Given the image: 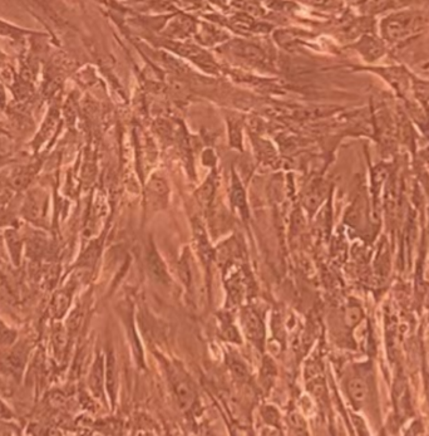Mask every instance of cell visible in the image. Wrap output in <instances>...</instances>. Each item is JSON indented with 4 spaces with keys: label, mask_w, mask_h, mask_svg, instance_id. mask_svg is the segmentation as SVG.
Listing matches in <instances>:
<instances>
[{
    "label": "cell",
    "mask_w": 429,
    "mask_h": 436,
    "mask_svg": "<svg viewBox=\"0 0 429 436\" xmlns=\"http://www.w3.org/2000/svg\"><path fill=\"white\" fill-rule=\"evenodd\" d=\"M172 382H174L175 393H176L179 408H181V410L187 411L191 406L194 405L195 397H196L192 385L190 383V381L185 379L183 375L178 374L176 371H175Z\"/></svg>",
    "instance_id": "cell-1"
},
{
    "label": "cell",
    "mask_w": 429,
    "mask_h": 436,
    "mask_svg": "<svg viewBox=\"0 0 429 436\" xmlns=\"http://www.w3.org/2000/svg\"><path fill=\"white\" fill-rule=\"evenodd\" d=\"M244 329L248 334L249 338L253 341H260L262 339L265 333L264 325L260 321L259 316L255 312H246L244 317Z\"/></svg>",
    "instance_id": "cell-2"
},
{
    "label": "cell",
    "mask_w": 429,
    "mask_h": 436,
    "mask_svg": "<svg viewBox=\"0 0 429 436\" xmlns=\"http://www.w3.org/2000/svg\"><path fill=\"white\" fill-rule=\"evenodd\" d=\"M147 262L148 268H150V272H151L152 276H153L154 279L158 283H167V269H166V265L163 264L162 259L159 258L158 254L156 251H151L147 258Z\"/></svg>",
    "instance_id": "cell-3"
},
{
    "label": "cell",
    "mask_w": 429,
    "mask_h": 436,
    "mask_svg": "<svg viewBox=\"0 0 429 436\" xmlns=\"http://www.w3.org/2000/svg\"><path fill=\"white\" fill-rule=\"evenodd\" d=\"M348 391H349V395L352 397V400L354 401V404H358L361 405L365 399H367V385L364 383L363 380L360 379H352L348 383Z\"/></svg>",
    "instance_id": "cell-4"
},
{
    "label": "cell",
    "mask_w": 429,
    "mask_h": 436,
    "mask_svg": "<svg viewBox=\"0 0 429 436\" xmlns=\"http://www.w3.org/2000/svg\"><path fill=\"white\" fill-rule=\"evenodd\" d=\"M232 200L233 205L237 209L245 213L246 211V199H245V192L244 189L241 188V185L239 184L237 180L233 181V189H232Z\"/></svg>",
    "instance_id": "cell-5"
},
{
    "label": "cell",
    "mask_w": 429,
    "mask_h": 436,
    "mask_svg": "<svg viewBox=\"0 0 429 436\" xmlns=\"http://www.w3.org/2000/svg\"><path fill=\"white\" fill-rule=\"evenodd\" d=\"M240 54L246 57L248 59L253 60V62L264 59V54L261 53V51L253 46H241L240 47Z\"/></svg>",
    "instance_id": "cell-6"
},
{
    "label": "cell",
    "mask_w": 429,
    "mask_h": 436,
    "mask_svg": "<svg viewBox=\"0 0 429 436\" xmlns=\"http://www.w3.org/2000/svg\"><path fill=\"white\" fill-rule=\"evenodd\" d=\"M150 190L156 195H159V196H165V195H167L168 189L162 179H153L150 183Z\"/></svg>",
    "instance_id": "cell-7"
},
{
    "label": "cell",
    "mask_w": 429,
    "mask_h": 436,
    "mask_svg": "<svg viewBox=\"0 0 429 436\" xmlns=\"http://www.w3.org/2000/svg\"><path fill=\"white\" fill-rule=\"evenodd\" d=\"M116 383V365H114V358L112 354H109L108 358V386L111 392H113V385Z\"/></svg>",
    "instance_id": "cell-8"
},
{
    "label": "cell",
    "mask_w": 429,
    "mask_h": 436,
    "mask_svg": "<svg viewBox=\"0 0 429 436\" xmlns=\"http://www.w3.org/2000/svg\"><path fill=\"white\" fill-rule=\"evenodd\" d=\"M212 194H213L212 184L207 183L205 186H203V189L201 190V192H200V200H201V201H203V203H208V201L211 200V197H212Z\"/></svg>",
    "instance_id": "cell-9"
},
{
    "label": "cell",
    "mask_w": 429,
    "mask_h": 436,
    "mask_svg": "<svg viewBox=\"0 0 429 436\" xmlns=\"http://www.w3.org/2000/svg\"><path fill=\"white\" fill-rule=\"evenodd\" d=\"M231 368H232V371L235 372L236 376L237 377L246 379V376H248V371H246V368H245L241 363L236 362L235 361V363H232V365H231Z\"/></svg>",
    "instance_id": "cell-10"
},
{
    "label": "cell",
    "mask_w": 429,
    "mask_h": 436,
    "mask_svg": "<svg viewBox=\"0 0 429 436\" xmlns=\"http://www.w3.org/2000/svg\"><path fill=\"white\" fill-rule=\"evenodd\" d=\"M359 317H360V311H359L358 308H350L347 313L348 322L356 323L359 321Z\"/></svg>",
    "instance_id": "cell-11"
}]
</instances>
